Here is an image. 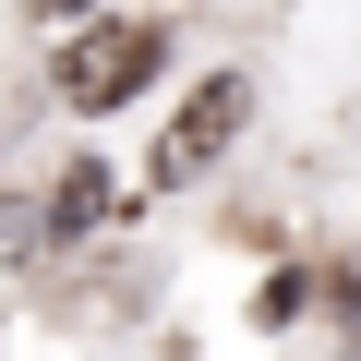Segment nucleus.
Listing matches in <instances>:
<instances>
[{"label":"nucleus","mask_w":361,"mask_h":361,"mask_svg":"<svg viewBox=\"0 0 361 361\" xmlns=\"http://www.w3.org/2000/svg\"><path fill=\"white\" fill-rule=\"evenodd\" d=\"M97 205H109V169H61V229H85Z\"/></svg>","instance_id":"nucleus-3"},{"label":"nucleus","mask_w":361,"mask_h":361,"mask_svg":"<svg viewBox=\"0 0 361 361\" xmlns=\"http://www.w3.org/2000/svg\"><path fill=\"white\" fill-rule=\"evenodd\" d=\"M241 121H253V85H241V73L193 85V109H180V121H169V145H157V180H205V169L241 145Z\"/></svg>","instance_id":"nucleus-2"},{"label":"nucleus","mask_w":361,"mask_h":361,"mask_svg":"<svg viewBox=\"0 0 361 361\" xmlns=\"http://www.w3.org/2000/svg\"><path fill=\"white\" fill-rule=\"evenodd\" d=\"M25 13H85V0H25Z\"/></svg>","instance_id":"nucleus-4"},{"label":"nucleus","mask_w":361,"mask_h":361,"mask_svg":"<svg viewBox=\"0 0 361 361\" xmlns=\"http://www.w3.org/2000/svg\"><path fill=\"white\" fill-rule=\"evenodd\" d=\"M157 61H169L157 25H85V37L61 49V97H73V109H121V97H145Z\"/></svg>","instance_id":"nucleus-1"}]
</instances>
